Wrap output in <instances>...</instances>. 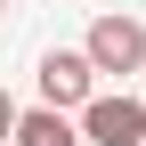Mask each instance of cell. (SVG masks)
Segmentation results:
<instances>
[{"mask_svg": "<svg viewBox=\"0 0 146 146\" xmlns=\"http://www.w3.org/2000/svg\"><path fill=\"white\" fill-rule=\"evenodd\" d=\"M73 122H81V146H146V106L130 89H98Z\"/></svg>", "mask_w": 146, "mask_h": 146, "instance_id": "cell-1", "label": "cell"}, {"mask_svg": "<svg viewBox=\"0 0 146 146\" xmlns=\"http://www.w3.org/2000/svg\"><path fill=\"white\" fill-rule=\"evenodd\" d=\"M81 57L98 65V73H146V25L138 16H98V25H89V41H81Z\"/></svg>", "mask_w": 146, "mask_h": 146, "instance_id": "cell-2", "label": "cell"}, {"mask_svg": "<svg viewBox=\"0 0 146 146\" xmlns=\"http://www.w3.org/2000/svg\"><path fill=\"white\" fill-rule=\"evenodd\" d=\"M33 73H41V106H57V114H81V106L98 98V65H89L81 49H49Z\"/></svg>", "mask_w": 146, "mask_h": 146, "instance_id": "cell-3", "label": "cell"}, {"mask_svg": "<svg viewBox=\"0 0 146 146\" xmlns=\"http://www.w3.org/2000/svg\"><path fill=\"white\" fill-rule=\"evenodd\" d=\"M16 146H81V122L57 114V106H33V114L16 122Z\"/></svg>", "mask_w": 146, "mask_h": 146, "instance_id": "cell-4", "label": "cell"}, {"mask_svg": "<svg viewBox=\"0 0 146 146\" xmlns=\"http://www.w3.org/2000/svg\"><path fill=\"white\" fill-rule=\"evenodd\" d=\"M16 122H25V114H16V98L0 89V138H16Z\"/></svg>", "mask_w": 146, "mask_h": 146, "instance_id": "cell-5", "label": "cell"}, {"mask_svg": "<svg viewBox=\"0 0 146 146\" xmlns=\"http://www.w3.org/2000/svg\"><path fill=\"white\" fill-rule=\"evenodd\" d=\"M0 16H8V0H0Z\"/></svg>", "mask_w": 146, "mask_h": 146, "instance_id": "cell-6", "label": "cell"}]
</instances>
